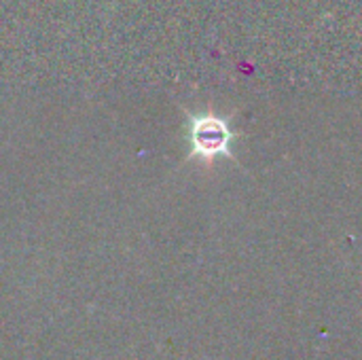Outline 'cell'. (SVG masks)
Instances as JSON below:
<instances>
[{"label": "cell", "instance_id": "cell-1", "mask_svg": "<svg viewBox=\"0 0 362 360\" xmlns=\"http://www.w3.org/2000/svg\"><path fill=\"white\" fill-rule=\"evenodd\" d=\"M189 142H191V153L195 157L212 161L216 157L229 155L233 132L223 117H216L212 112L197 115L191 119L189 125Z\"/></svg>", "mask_w": 362, "mask_h": 360}]
</instances>
